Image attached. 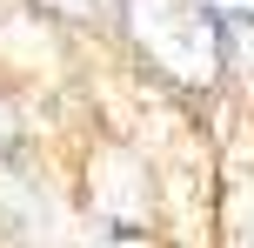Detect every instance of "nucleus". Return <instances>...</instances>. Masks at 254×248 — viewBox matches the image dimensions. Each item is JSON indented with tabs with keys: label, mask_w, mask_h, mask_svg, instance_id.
<instances>
[{
	"label": "nucleus",
	"mask_w": 254,
	"mask_h": 248,
	"mask_svg": "<svg viewBox=\"0 0 254 248\" xmlns=\"http://www.w3.org/2000/svg\"><path fill=\"white\" fill-rule=\"evenodd\" d=\"M201 7L214 13V34L254 61V0H201Z\"/></svg>",
	"instance_id": "nucleus-1"
}]
</instances>
